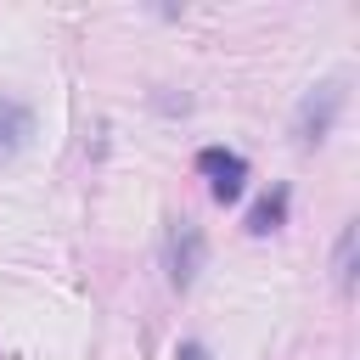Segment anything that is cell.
Masks as SVG:
<instances>
[{"label": "cell", "mask_w": 360, "mask_h": 360, "mask_svg": "<svg viewBox=\"0 0 360 360\" xmlns=\"http://www.w3.org/2000/svg\"><path fill=\"white\" fill-rule=\"evenodd\" d=\"M197 169L208 174L214 202H236V197H242V186H248V158H242V152H231V146H202V152H197Z\"/></svg>", "instance_id": "6da1fadb"}, {"label": "cell", "mask_w": 360, "mask_h": 360, "mask_svg": "<svg viewBox=\"0 0 360 360\" xmlns=\"http://www.w3.org/2000/svg\"><path fill=\"white\" fill-rule=\"evenodd\" d=\"M281 219H287V186H270V197H259V202H253L248 231H253V236H270Z\"/></svg>", "instance_id": "5b68a950"}, {"label": "cell", "mask_w": 360, "mask_h": 360, "mask_svg": "<svg viewBox=\"0 0 360 360\" xmlns=\"http://www.w3.org/2000/svg\"><path fill=\"white\" fill-rule=\"evenodd\" d=\"M354 225H343V236H338V259H332V270H338V287H349L354 281Z\"/></svg>", "instance_id": "8992f818"}, {"label": "cell", "mask_w": 360, "mask_h": 360, "mask_svg": "<svg viewBox=\"0 0 360 360\" xmlns=\"http://www.w3.org/2000/svg\"><path fill=\"white\" fill-rule=\"evenodd\" d=\"M202 259H208V242H202V231L191 225V219H174L169 225V281L186 292L197 276H202Z\"/></svg>", "instance_id": "7a4b0ae2"}, {"label": "cell", "mask_w": 360, "mask_h": 360, "mask_svg": "<svg viewBox=\"0 0 360 360\" xmlns=\"http://www.w3.org/2000/svg\"><path fill=\"white\" fill-rule=\"evenodd\" d=\"M28 135H34L28 107H22V101H11V96H0V169L28 146Z\"/></svg>", "instance_id": "277c9868"}, {"label": "cell", "mask_w": 360, "mask_h": 360, "mask_svg": "<svg viewBox=\"0 0 360 360\" xmlns=\"http://www.w3.org/2000/svg\"><path fill=\"white\" fill-rule=\"evenodd\" d=\"M174 360H208V349H202V343H180V349H174Z\"/></svg>", "instance_id": "52a82bcc"}, {"label": "cell", "mask_w": 360, "mask_h": 360, "mask_svg": "<svg viewBox=\"0 0 360 360\" xmlns=\"http://www.w3.org/2000/svg\"><path fill=\"white\" fill-rule=\"evenodd\" d=\"M338 107H343V84H315L304 96V107H298V141H321L332 129Z\"/></svg>", "instance_id": "3957f363"}]
</instances>
